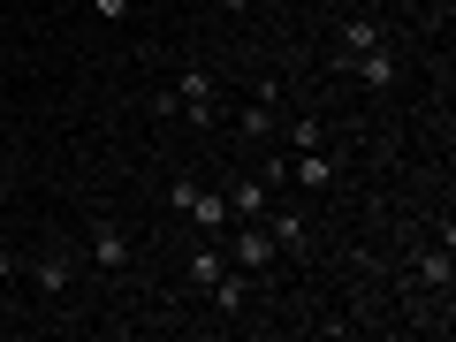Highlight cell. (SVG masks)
I'll use <instances>...</instances> for the list:
<instances>
[{"label":"cell","instance_id":"7a4b0ae2","mask_svg":"<svg viewBox=\"0 0 456 342\" xmlns=\"http://www.w3.org/2000/svg\"><path fill=\"white\" fill-rule=\"evenodd\" d=\"M281 251L266 236V221H228V266H244V274H266Z\"/></svg>","mask_w":456,"mask_h":342},{"label":"cell","instance_id":"30bf717a","mask_svg":"<svg viewBox=\"0 0 456 342\" xmlns=\"http://www.w3.org/2000/svg\"><path fill=\"white\" fill-rule=\"evenodd\" d=\"M342 77H358V84H373V92H388V84H395V46H373V53H358V61L342 69Z\"/></svg>","mask_w":456,"mask_h":342},{"label":"cell","instance_id":"8992f818","mask_svg":"<svg viewBox=\"0 0 456 342\" xmlns=\"http://www.w3.org/2000/svg\"><path fill=\"white\" fill-rule=\"evenodd\" d=\"M373 46H388V31H380L373 16H350V23H342V38H335V69H350L358 53H373Z\"/></svg>","mask_w":456,"mask_h":342},{"label":"cell","instance_id":"3957f363","mask_svg":"<svg viewBox=\"0 0 456 342\" xmlns=\"http://www.w3.org/2000/svg\"><path fill=\"white\" fill-rule=\"evenodd\" d=\"M23 274H31V289L53 297V305L77 289V259H69V251H31V259H23Z\"/></svg>","mask_w":456,"mask_h":342},{"label":"cell","instance_id":"2e32d148","mask_svg":"<svg viewBox=\"0 0 456 342\" xmlns=\"http://www.w3.org/2000/svg\"><path fill=\"white\" fill-rule=\"evenodd\" d=\"M0 274H16V259H8V251H0Z\"/></svg>","mask_w":456,"mask_h":342},{"label":"cell","instance_id":"9c48e42d","mask_svg":"<svg viewBox=\"0 0 456 342\" xmlns=\"http://www.w3.org/2000/svg\"><path fill=\"white\" fill-rule=\"evenodd\" d=\"M259 221H266V236H274V251H305V213L297 206H266Z\"/></svg>","mask_w":456,"mask_h":342},{"label":"cell","instance_id":"e0dca14e","mask_svg":"<svg viewBox=\"0 0 456 342\" xmlns=\"http://www.w3.org/2000/svg\"><path fill=\"white\" fill-rule=\"evenodd\" d=\"M251 8H281V0H251Z\"/></svg>","mask_w":456,"mask_h":342},{"label":"cell","instance_id":"5b68a950","mask_svg":"<svg viewBox=\"0 0 456 342\" xmlns=\"http://www.w3.org/2000/svg\"><path fill=\"white\" fill-rule=\"evenodd\" d=\"M92 266L99 274H122L130 266V228L122 221H92Z\"/></svg>","mask_w":456,"mask_h":342},{"label":"cell","instance_id":"277c9868","mask_svg":"<svg viewBox=\"0 0 456 342\" xmlns=\"http://www.w3.org/2000/svg\"><path fill=\"white\" fill-rule=\"evenodd\" d=\"M167 99H175V114H191L198 130H206L213 114H221V99H213V77H206V69H183V77L167 84Z\"/></svg>","mask_w":456,"mask_h":342},{"label":"cell","instance_id":"52a82bcc","mask_svg":"<svg viewBox=\"0 0 456 342\" xmlns=\"http://www.w3.org/2000/svg\"><path fill=\"white\" fill-rule=\"evenodd\" d=\"M335 152L327 145H312V152H289V183H305V191H335Z\"/></svg>","mask_w":456,"mask_h":342},{"label":"cell","instance_id":"ba28073f","mask_svg":"<svg viewBox=\"0 0 456 342\" xmlns=\"http://www.w3.org/2000/svg\"><path fill=\"white\" fill-rule=\"evenodd\" d=\"M221 198H228V221H259V213L274 206V191H266L259 175H244V183H228Z\"/></svg>","mask_w":456,"mask_h":342},{"label":"cell","instance_id":"6da1fadb","mask_svg":"<svg viewBox=\"0 0 456 342\" xmlns=\"http://www.w3.org/2000/svg\"><path fill=\"white\" fill-rule=\"evenodd\" d=\"M167 213L198 221V236H221V228H228V198H221V191H206L198 175H175V183H167Z\"/></svg>","mask_w":456,"mask_h":342},{"label":"cell","instance_id":"9a60e30c","mask_svg":"<svg viewBox=\"0 0 456 342\" xmlns=\"http://www.w3.org/2000/svg\"><path fill=\"white\" fill-rule=\"evenodd\" d=\"M92 16H107V23H122V16H130V0H92Z\"/></svg>","mask_w":456,"mask_h":342},{"label":"cell","instance_id":"8fae6325","mask_svg":"<svg viewBox=\"0 0 456 342\" xmlns=\"http://www.w3.org/2000/svg\"><path fill=\"white\" fill-rule=\"evenodd\" d=\"M449 281H456V266H449V244H441V251H419V289L449 305Z\"/></svg>","mask_w":456,"mask_h":342},{"label":"cell","instance_id":"7c38bea8","mask_svg":"<svg viewBox=\"0 0 456 342\" xmlns=\"http://www.w3.org/2000/svg\"><path fill=\"white\" fill-rule=\"evenodd\" d=\"M206 297H213V312H228V320H236V312H244V305H251V281H244V266H228V274H221V281H213V289H206Z\"/></svg>","mask_w":456,"mask_h":342},{"label":"cell","instance_id":"5bb4252c","mask_svg":"<svg viewBox=\"0 0 456 342\" xmlns=\"http://www.w3.org/2000/svg\"><path fill=\"white\" fill-rule=\"evenodd\" d=\"M274 145H289V152H312V145H327V137H320V122H312V114H297V122H281V130H274Z\"/></svg>","mask_w":456,"mask_h":342},{"label":"cell","instance_id":"4fadbf2b","mask_svg":"<svg viewBox=\"0 0 456 342\" xmlns=\"http://www.w3.org/2000/svg\"><path fill=\"white\" fill-rule=\"evenodd\" d=\"M221 274H228V244H198L191 251V289H213Z\"/></svg>","mask_w":456,"mask_h":342}]
</instances>
